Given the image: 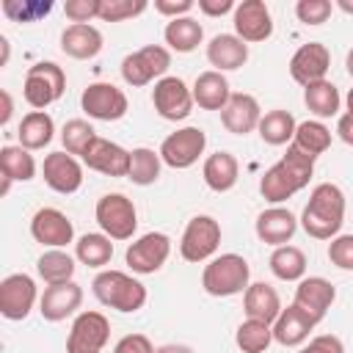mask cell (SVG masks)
Masks as SVG:
<instances>
[{"instance_id":"obj_5","label":"cell","mask_w":353,"mask_h":353,"mask_svg":"<svg viewBox=\"0 0 353 353\" xmlns=\"http://www.w3.org/2000/svg\"><path fill=\"white\" fill-rule=\"evenodd\" d=\"M66 91V72L55 63V61H39L28 69L25 83H22V94L25 102L33 110H47L52 102H58Z\"/></svg>"},{"instance_id":"obj_15","label":"cell","mask_w":353,"mask_h":353,"mask_svg":"<svg viewBox=\"0 0 353 353\" xmlns=\"http://www.w3.org/2000/svg\"><path fill=\"white\" fill-rule=\"evenodd\" d=\"M232 25H234V36H240L245 44H256L270 39L273 33V17L270 8L265 6V0H243L234 6L232 11Z\"/></svg>"},{"instance_id":"obj_30","label":"cell","mask_w":353,"mask_h":353,"mask_svg":"<svg viewBox=\"0 0 353 353\" xmlns=\"http://www.w3.org/2000/svg\"><path fill=\"white\" fill-rule=\"evenodd\" d=\"M55 135V121L47 110H30L22 116L19 121V130H17V138H19V146H25L28 152H39L44 149Z\"/></svg>"},{"instance_id":"obj_16","label":"cell","mask_w":353,"mask_h":353,"mask_svg":"<svg viewBox=\"0 0 353 353\" xmlns=\"http://www.w3.org/2000/svg\"><path fill=\"white\" fill-rule=\"evenodd\" d=\"M328 69H331V52L323 41H306L290 58V77L303 88L317 80H325Z\"/></svg>"},{"instance_id":"obj_50","label":"cell","mask_w":353,"mask_h":353,"mask_svg":"<svg viewBox=\"0 0 353 353\" xmlns=\"http://www.w3.org/2000/svg\"><path fill=\"white\" fill-rule=\"evenodd\" d=\"M199 11L207 17H223L234 11V0H199Z\"/></svg>"},{"instance_id":"obj_13","label":"cell","mask_w":353,"mask_h":353,"mask_svg":"<svg viewBox=\"0 0 353 353\" xmlns=\"http://www.w3.org/2000/svg\"><path fill=\"white\" fill-rule=\"evenodd\" d=\"M152 105L165 121H182L190 116L196 102H193V91L188 88V83L182 77L165 74L152 88Z\"/></svg>"},{"instance_id":"obj_44","label":"cell","mask_w":353,"mask_h":353,"mask_svg":"<svg viewBox=\"0 0 353 353\" xmlns=\"http://www.w3.org/2000/svg\"><path fill=\"white\" fill-rule=\"evenodd\" d=\"M334 6L328 0H298L295 3V17L303 22V25H323L328 22Z\"/></svg>"},{"instance_id":"obj_6","label":"cell","mask_w":353,"mask_h":353,"mask_svg":"<svg viewBox=\"0 0 353 353\" xmlns=\"http://www.w3.org/2000/svg\"><path fill=\"white\" fill-rule=\"evenodd\" d=\"M94 218L110 240H130L138 229V210L124 193H105L97 199Z\"/></svg>"},{"instance_id":"obj_57","label":"cell","mask_w":353,"mask_h":353,"mask_svg":"<svg viewBox=\"0 0 353 353\" xmlns=\"http://www.w3.org/2000/svg\"><path fill=\"white\" fill-rule=\"evenodd\" d=\"M11 185H14V182H11L8 176H3V185H0V196H8V190H11Z\"/></svg>"},{"instance_id":"obj_51","label":"cell","mask_w":353,"mask_h":353,"mask_svg":"<svg viewBox=\"0 0 353 353\" xmlns=\"http://www.w3.org/2000/svg\"><path fill=\"white\" fill-rule=\"evenodd\" d=\"M336 135H339L347 146H353V113H342V116L336 119Z\"/></svg>"},{"instance_id":"obj_34","label":"cell","mask_w":353,"mask_h":353,"mask_svg":"<svg viewBox=\"0 0 353 353\" xmlns=\"http://www.w3.org/2000/svg\"><path fill=\"white\" fill-rule=\"evenodd\" d=\"M74 256L66 254L63 248H47L39 259H36V273L39 279L50 287V284H66V281H74Z\"/></svg>"},{"instance_id":"obj_8","label":"cell","mask_w":353,"mask_h":353,"mask_svg":"<svg viewBox=\"0 0 353 353\" xmlns=\"http://www.w3.org/2000/svg\"><path fill=\"white\" fill-rule=\"evenodd\" d=\"M221 245V223L212 215H193L182 232L179 254L185 262H210Z\"/></svg>"},{"instance_id":"obj_40","label":"cell","mask_w":353,"mask_h":353,"mask_svg":"<svg viewBox=\"0 0 353 353\" xmlns=\"http://www.w3.org/2000/svg\"><path fill=\"white\" fill-rule=\"evenodd\" d=\"M234 342L243 353H265L273 342V325L262 320H243L234 331Z\"/></svg>"},{"instance_id":"obj_53","label":"cell","mask_w":353,"mask_h":353,"mask_svg":"<svg viewBox=\"0 0 353 353\" xmlns=\"http://www.w3.org/2000/svg\"><path fill=\"white\" fill-rule=\"evenodd\" d=\"M154 353H193L190 345H176V342H168V345H160Z\"/></svg>"},{"instance_id":"obj_1","label":"cell","mask_w":353,"mask_h":353,"mask_svg":"<svg viewBox=\"0 0 353 353\" xmlns=\"http://www.w3.org/2000/svg\"><path fill=\"white\" fill-rule=\"evenodd\" d=\"M312 176H314V157L303 154L301 149H295L290 143L287 152L281 154V160L273 163L259 176V193L265 201H270L276 207V204L292 199L298 190H303Z\"/></svg>"},{"instance_id":"obj_4","label":"cell","mask_w":353,"mask_h":353,"mask_svg":"<svg viewBox=\"0 0 353 353\" xmlns=\"http://www.w3.org/2000/svg\"><path fill=\"white\" fill-rule=\"evenodd\" d=\"M251 284V268L240 254H218L201 270V287L212 298H229L245 292Z\"/></svg>"},{"instance_id":"obj_58","label":"cell","mask_w":353,"mask_h":353,"mask_svg":"<svg viewBox=\"0 0 353 353\" xmlns=\"http://www.w3.org/2000/svg\"><path fill=\"white\" fill-rule=\"evenodd\" d=\"M345 105H347V113H353V88L347 91V97H345Z\"/></svg>"},{"instance_id":"obj_31","label":"cell","mask_w":353,"mask_h":353,"mask_svg":"<svg viewBox=\"0 0 353 353\" xmlns=\"http://www.w3.org/2000/svg\"><path fill=\"white\" fill-rule=\"evenodd\" d=\"M295 127H298V121H295V116L290 110L273 108V110L262 113V121H259L256 132L268 146H284V143H292Z\"/></svg>"},{"instance_id":"obj_24","label":"cell","mask_w":353,"mask_h":353,"mask_svg":"<svg viewBox=\"0 0 353 353\" xmlns=\"http://www.w3.org/2000/svg\"><path fill=\"white\" fill-rule=\"evenodd\" d=\"M314 325L317 323L303 309H298L295 303H290L287 309H281V314L273 323V339L279 345H284V347H301V345L309 342Z\"/></svg>"},{"instance_id":"obj_47","label":"cell","mask_w":353,"mask_h":353,"mask_svg":"<svg viewBox=\"0 0 353 353\" xmlns=\"http://www.w3.org/2000/svg\"><path fill=\"white\" fill-rule=\"evenodd\" d=\"M298 353H345V345L336 334H317Z\"/></svg>"},{"instance_id":"obj_39","label":"cell","mask_w":353,"mask_h":353,"mask_svg":"<svg viewBox=\"0 0 353 353\" xmlns=\"http://www.w3.org/2000/svg\"><path fill=\"white\" fill-rule=\"evenodd\" d=\"M160 168H163V157L160 152L149 149V146H138L130 152V174L127 179H132V185H154L160 179Z\"/></svg>"},{"instance_id":"obj_21","label":"cell","mask_w":353,"mask_h":353,"mask_svg":"<svg viewBox=\"0 0 353 353\" xmlns=\"http://www.w3.org/2000/svg\"><path fill=\"white\" fill-rule=\"evenodd\" d=\"M259 121H262V108H259L256 97H251L245 91H237V94L232 91L226 108L221 110L223 130L232 135H248L259 127Z\"/></svg>"},{"instance_id":"obj_56","label":"cell","mask_w":353,"mask_h":353,"mask_svg":"<svg viewBox=\"0 0 353 353\" xmlns=\"http://www.w3.org/2000/svg\"><path fill=\"white\" fill-rule=\"evenodd\" d=\"M345 69H347V74L353 77V47L347 50V58H345Z\"/></svg>"},{"instance_id":"obj_10","label":"cell","mask_w":353,"mask_h":353,"mask_svg":"<svg viewBox=\"0 0 353 353\" xmlns=\"http://www.w3.org/2000/svg\"><path fill=\"white\" fill-rule=\"evenodd\" d=\"M168 256H171V237L165 232H146L127 245L124 262L132 273L149 276V273H157Z\"/></svg>"},{"instance_id":"obj_7","label":"cell","mask_w":353,"mask_h":353,"mask_svg":"<svg viewBox=\"0 0 353 353\" xmlns=\"http://www.w3.org/2000/svg\"><path fill=\"white\" fill-rule=\"evenodd\" d=\"M171 66V50L163 47V44H146L130 55H124L121 61V80L132 88H141V85H149L154 77H165Z\"/></svg>"},{"instance_id":"obj_18","label":"cell","mask_w":353,"mask_h":353,"mask_svg":"<svg viewBox=\"0 0 353 353\" xmlns=\"http://www.w3.org/2000/svg\"><path fill=\"white\" fill-rule=\"evenodd\" d=\"M41 176L50 190L69 196V193H77L83 185V165L69 152H50L41 163Z\"/></svg>"},{"instance_id":"obj_26","label":"cell","mask_w":353,"mask_h":353,"mask_svg":"<svg viewBox=\"0 0 353 353\" xmlns=\"http://www.w3.org/2000/svg\"><path fill=\"white\" fill-rule=\"evenodd\" d=\"M281 298L268 281H251L248 290L243 292V312L248 320H262V323H276L281 314Z\"/></svg>"},{"instance_id":"obj_19","label":"cell","mask_w":353,"mask_h":353,"mask_svg":"<svg viewBox=\"0 0 353 353\" xmlns=\"http://www.w3.org/2000/svg\"><path fill=\"white\" fill-rule=\"evenodd\" d=\"M80 160H83V165H88L91 171H99L105 176H127L130 174V152L102 135H97L88 143V149L83 152Z\"/></svg>"},{"instance_id":"obj_25","label":"cell","mask_w":353,"mask_h":353,"mask_svg":"<svg viewBox=\"0 0 353 353\" xmlns=\"http://www.w3.org/2000/svg\"><path fill=\"white\" fill-rule=\"evenodd\" d=\"M207 61L215 72H234L248 61V44L234 33H218L207 44Z\"/></svg>"},{"instance_id":"obj_27","label":"cell","mask_w":353,"mask_h":353,"mask_svg":"<svg viewBox=\"0 0 353 353\" xmlns=\"http://www.w3.org/2000/svg\"><path fill=\"white\" fill-rule=\"evenodd\" d=\"M61 50L74 61H91L102 52V33L94 25H66L61 33Z\"/></svg>"},{"instance_id":"obj_23","label":"cell","mask_w":353,"mask_h":353,"mask_svg":"<svg viewBox=\"0 0 353 353\" xmlns=\"http://www.w3.org/2000/svg\"><path fill=\"white\" fill-rule=\"evenodd\" d=\"M298 223H301V221H298L287 207H279V204H276V207H268V210H262V212L256 215L254 232H256V237H259L262 243L279 248V245H287V243L295 237Z\"/></svg>"},{"instance_id":"obj_43","label":"cell","mask_w":353,"mask_h":353,"mask_svg":"<svg viewBox=\"0 0 353 353\" xmlns=\"http://www.w3.org/2000/svg\"><path fill=\"white\" fill-rule=\"evenodd\" d=\"M52 8V3H14V0H6L3 3V14L11 17L14 22H36L39 17H47Z\"/></svg>"},{"instance_id":"obj_32","label":"cell","mask_w":353,"mask_h":353,"mask_svg":"<svg viewBox=\"0 0 353 353\" xmlns=\"http://www.w3.org/2000/svg\"><path fill=\"white\" fill-rule=\"evenodd\" d=\"M163 39H165L168 50H174V52H193L204 41V28L193 17L168 19V25L163 30Z\"/></svg>"},{"instance_id":"obj_37","label":"cell","mask_w":353,"mask_h":353,"mask_svg":"<svg viewBox=\"0 0 353 353\" xmlns=\"http://www.w3.org/2000/svg\"><path fill=\"white\" fill-rule=\"evenodd\" d=\"M292 146L317 160V157H320L323 152H328V146H331V130H328L323 121H317V119H306V121H301V124L295 127Z\"/></svg>"},{"instance_id":"obj_45","label":"cell","mask_w":353,"mask_h":353,"mask_svg":"<svg viewBox=\"0 0 353 353\" xmlns=\"http://www.w3.org/2000/svg\"><path fill=\"white\" fill-rule=\"evenodd\" d=\"M328 259L339 270H353V234H336L328 243Z\"/></svg>"},{"instance_id":"obj_2","label":"cell","mask_w":353,"mask_h":353,"mask_svg":"<svg viewBox=\"0 0 353 353\" xmlns=\"http://www.w3.org/2000/svg\"><path fill=\"white\" fill-rule=\"evenodd\" d=\"M345 193L334 182H320L312 188L309 201L301 212V226L314 240H334L345 223Z\"/></svg>"},{"instance_id":"obj_22","label":"cell","mask_w":353,"mask_h":353,"mask_svg":"<svg viewBox=\"0 0 353 353\" xmlns=\"http://www.w3.org/2000/svg\"><path fill=\"white\" fill-rule=\"evenodd\" d=\"M83 303V287L77 281H66V284H50L44 287L41 298H39V312L47 323H61L69 314H74Z\"/></svg>"},{"instance_id":"obj_14","label":"cell","mask_w":353,"mask_h":353,"mask_svg":"<svg viewBox=\"0 0 353 353\" xmlns=\"http://www.w3.org/2000/svg\"><path fill=\"white\" fill-rule=\"evenodd\" d=\"M39 301V287L28 273H11L0 281V314L6 320H25Z\"/></svg>"},{"instance_id":"obj_9","label":"cell","mask_w":353,"mask_h":353,"mask_svg":"<svg viewBox=\"0 0 353 353\" xmlns=\"http://www.w3.org/2000/svg\"><path fill=\"white\" fill-rule=\"evenodd\" d=\"M80 108L94 121H119L127 116V94L113 83H88L80 94Z\"/></svg>"},{"instance_id":"obj_52","label":"cell","mask_w":353,"mask_h":353,"mask_svg":"<svg viewBox=\"0 0 353 353\" xmlns=\"http://www.w3.org/2000/svg\"><path fill=\"white\" fill-rule=\"evenodd\" d=\"M0 99H3V113H0V124L6 127L8 121H11V113H14V99H11V94L3 88L0 91Z\"/></svg>"},{"instance_id":"obj_46","label":"cell","mask_w":353,"mask_h":353,"mask_svg":"<svg viewBox=\"0 0 353 353\" xmlns=\"http://www.w3.org/2000/svg\"><path fill=\"white\" fill-rule=\"evenodd\" d=\"M63 14L72 19V25H91V19H99V0H66Z\"/></svg>"},{"instance_id":"obj_38","label":"cell","mask_w":353,"mask_h":353,"mask_svg":"<svg viewBox=\"0 0 353 353\" xmlns=\"http://www.w3.org/2000/svg\"><path fill=\"white\" fill-rule=\"evenodd\" d=\"M0 171L11 182H30L36 176V160L25 146L8 143L0 149Z\"/></svg>"},{"instance_id":"obj_35","label":"cell","mask_w":353,"mask_h":353,"mask_svg":"<svg viewBox=\"0 0 353 353\" xmlns=\"http://www.w3.org/2000/svg\"><path fill=\"white\" fill-rule=\"evenodd\" d=\"M74 259L85 268H105L113 259V240L105 232H88L74 243Z\"/></svg>"},{"instance_id":"obj_42","label":"cell","mask_w":353,"mask_h":353,"mask_svg":"<svg viewBox=\"0 0 353 353\" xmlns=\"http://www.w3.org/2000/svg\"><path fill=\"white\" fill-rule=\"evenodd\" d=\"M149 8L146 0H99V19L102 22H124Z\"/></svg>"},{"instance_id":"obj_28","label":"cell","mask_w":353,"mask_h":353,"mask_svg":"<svg viewBox=\"0 0 353 353\" xmlns=\"http://www.w3.org/2000/svg\"><path fill=\"white\" fill-rule=\"evenodd\" d=\"M193 102L201 108V110H223L229 97H232V88H229V80L215 72V69H207L201 72L196 80H193Z\"/></svg>"},{"instance_id":"obj_54","label":"cell","mask_w":353,"mask_h":353,"mask_svg":"<svg viewBox=\"0 0 353 353\" xmlns=\"http://www.w3.org/2000/svg\"><path fill=\"white\" fill-rule=\"evenodd\" d=\"M336 8H342L345 14H353V0H336Z\"/></svg>"},{"instance_id":"obj_12","label":"cell","mask_w":353,"mask_h":353,"mask_svg":"<svg viewBox=\"0 0 353 353\" xmlns=\"http://www.w3.org/2000/svg\"><path fill=\"white\" fill-rule=\"evenodd\" d=\"M110 339V323L102 312H80L66 336V353H102Z\"/></svg>"},{"instance_id":"obj_49","label":"cell","mask_w":353,"mask_h":353,"mask_svg":"<svg viewBox=\"0 0 353 353\" xmlns=\"http://www.w3.org/2000/svg\"><path fill=\"white\" fill-rule=\"evenodd\" d=\"M196 8L193 0H154V11L168 17V19H179V17H190V11Z\"/></svg>"},{"instance_id":"obj_17","label":"cell","mask_w":353,"mask_h":353,"mask_svg":"<svg viewBox=\"0 0 353 353\" xmlns=\"http://www.w3.org/2000/svg\"><path fill=\"white\" fill-rule=\"evenodd\" d=\"M30 237L44 248H63L74 240V223L55 207H41L30 218Z\"/></svg>"},{"instance_id":"obj_36","label":"cell","mask_w":353,"mask_h":353,"mask_svg":"<svg viewBox=\"0 0 353 353\" xmlns=\"http://www.w3.org/2000/svg\"><path fill=\"white\" fill-rule=\"evenodd\" d=\"M268 265H270V273L281 281H301L306 276V254L298 245H290V243L273 248Z\"/></svg>"},{"instance_id":"obj_55","label":"cell","mask_w":353,"mask_h":353,"mask_svg":"<svg viewBox=\"0 0 353 353\" xmlns=\"http://www.w3.org/2000/svg\"><path fill=\"white\" fill-rule=\"evenodd\" d=\"M0 47H3V66L8 63V39L6 36H0Z\"/></svg>"},{"instance_id":"obj_11","label":"cell","mask_w":353,"mask_h":353,"mask_svg":"<svg viewBox=\"0 0 353 353\" xmlns=\"http://www.w3.org/2000/svg\"><path fill=\"white\" fill-rule=\"evenodd\" d=\"M204 149H207L204 130L201 127H182V130H176V132H171V135L163 138L160 157H163V163L168 168L182 171V168L196 165L199 157L204 154Z\"/></svg>"},{"instance_id":"obj_20","label":"cell","mask_w":353,"mask_h":353,"mask_svg":"<svg viewBox=\"0 0 353 353\" xmlns=\"http://www.w3.org/2000/svg\"><path fill=\"white\" fill-rule=\"evenodd\" d=\"M334 301H336V287L323 276H303L298 281L295 298H292V303L298 309H303L314 323H320L328 314Z\"/></svg>"},{"instance_id":"obj_33","label":"cell","mask_w":353,"mask_h":353,"mask_svg":"<svg viewBox=\"0 0 353 353\" xmlns=\"http://www.w3.org/2000/svg\"><path fill=\"white\" fill-rule=\"evenodd\" d=\"M303 105L309 108V113L317 116V121H323V119H331L339 113L342 97H339V88L325 77V80H317L303 88Z\"/></svg>"},{"instance_id":"obj_48","label":"cell","mask_w":353,"mask_h":353,"mask_svg":"<svg viewBox=\"0 0 353 353\" xmlns=\"http://www.w3.org/2000/svg\"><path fill=\"white\" fill-rule=\"evenodd\" d=\"M157 347L152 345V339L146 334H127L116 342L113 353H154Z\"/></svg>"},{"instance_id":"obj_29","label":"cell","mask_w":353,"mask_h":353,"mask_svg":"<svg viewBox=\"0 0 353 353\" xmlns=\"http://www.w3.org/2000/svg\"><path fill=\"white\" fill-rule=\"evenodd\" d=\"M201 176H204V185H207L210 190H215V193H226V190H232V188L237 185L240 163H237V157H234L232 152L218 149V152H212V154L204 160V165H201Z\"/></svg>"},{"instance_id":"obj_41","label":"cell","mask_w":353,"mask_h":353,"mask_svg":"<svg viewBox=\"0 0 353 353\" xmlns=\"http://www.w3.org/2000/svg\"><path fill=\"white\" fill-rule=\"evenodd\" d=\"M97 138V130L91 127V121L85 119H69L63 127H61V143H63V152L74 154V157H83V152L88 149V143Z\"/></svg>"},{"instance_id":"obj_3","label":"cell","mask_w":353,"mask_h":353,"mask_svg":"<svg viewBox=\"0 0 353 353\" xmlns=\"http://www.w3.org/2000/svg\"><path fill=\"white\" fill-rule=\"evenodd\" d=\"M91 292H94V298L102 306L116 309L121 314H132V312L143 309V303L149 298L146 295V287L135 276H130L124 270H110V268L108 270H99L94 276Z\"/></svg>"}]
</instances>
